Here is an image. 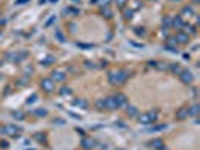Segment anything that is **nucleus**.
Listing matches in <instances>:
<instances>
[{
  "label": "nucleus",
  "instance_id": "obj_24",
  "mask_svg": "<svg viewBox=\"0 0 200 150\" xmlns=\"http://www.w3.org/2000/svg\"><path fill=\"white\" fill-rule=\"evenodd\" d=\"M60 93H62V95H71V89H66V87H63V89L60 90Z\"/></svg>",
  "mask_w": 200,
  "mask_h": 150
},
{
  "label": "nucleus",
  "instance_id": "obj_21",
  "mask_svg": "<svg viewBox=\"0 0 200 150\" xmlns=\"http://www.w3.org/2000/svg\"><path fill=\"white\" fill-rule=\"evenodd\" d=\"M164 26L168 29V27H172V18L170 17H166L164 18Z\"/></svg>",
  "mask_w": 200,
  "mask_h": 150
},
{
  "label": "nucleus",
  "instance_id": "obj_16",
  "mask_svg": "<svg viewBox=\"0 0 200 150\" xmlns=\"http://www.w3.org/2000/svg\"><path fill=\"white\" fill-rule=\"evenodd\" d=\"M126 113H128L131 117H135L137 116V108L135 107H131V105H126Z\"/></svg>",
  "mask_w": 200,
  "mask_h": 150
},
{
  "label": "nucleus",
  "instance_id": "obj_26",
  "mask_svg": "<svg viewBox=\"0 0 200 150\" xmlns=\"http://www.w3.org/2000/svg\"><path fill=\"white\" fill-rule=\"evenodd\" d=\"M126 2H128V0H116V5H117V6H120V8H122V6H123V5H125Z\"/></svg>",
  "mask_w": 200,
  "mask_h": 150
},
{
  "label": "nucleus",
  "instance_id": "obj_14",
  "mask_svg": "<svg viewBox=\"0 0 200 150\" xmlns=\"http://www.w3.org/2000/svg\"><path fill=\"white\" fill-rule=\"evenodd\" d=\"M199 110H200V107H199V105H193L191 108H188V116L196 117V116L199 114Z\"/></svg>",
  "mask_w": 200,
  "mask_h": 150
},
{
  "label": "nucleus",
  "instance_id": "obj_23",
  "mask_svg": "<svg viewBox=\"0 0 200 150\" xmlns=\"http://www.w3.org/2000/svg\"><path fill=\"white\" fill-rule=\"evenodd\" d=\"M51 62H54V57H48L47 60H42V65H51Z\"/></svg>",
  "mask_w": 200,
  "mask_h": 150
},
{
  "label": "nucleus",
  "instance_id": "obj_15",
  "mask_svg": "<svg viewBox=\"0 0 200 150\" xmlns=\"http://www.w3.org/2000/svg\"><path fill=\"white\" fill-rule=\"evenodd\" d=\"M182 15H183V17H191V15H194L193 8L191 6H185V8L182 9Z\"/></svg>",
  "mask_w": 200,
  "mask_h": 150
},
{
  "label": "nucleus",
  "instance_id": "obj_9",
  "mask_svg": "<svg viewBox=\"0 0 200 150\" xmlns=\"http://www.w3.org/2000/svg\"><path fill=\"white\" fill-rule=\"evenodd\" d=\"M149 146H152L156 150H162V149H164V143H162V140H160V138H156V140H152L149 143Z\"/></svg>",
  "mask_w": 200,
  "mask_h": 150
},
{
  "label": "nucleus",
  "instance_id": "obj_28",
  "mask_svg": "<svg viewBox=\"0 0 200 150\" xmlns=\"http://www.w3.org/2000/svg\"><path fill=\"white\" fill-rule=\"evenodd\" d=\"M99 2H101V5H104V6H107V5H110L112 0H99Z\"/></svg>",
  "mask_w": 200,
  "mask_h": 150
},
{
  "label": "nucleus",
  "instance_id": "obj_8",
  "mask_svg": "<svg viewBox=\"0 0 200 150\" xmlns=\"http://www.w3.org/2000/svg\"><path fill=\"white\" fill-rule=\"evenodd\" d=\"M176 42H181V44H187V42L189 41V35L185 33V32H179V33L176 35Z\"/></svg>",
  "mask_w": 200,
  "mask_h": 150
},
{
  "label": "nucleus",
  "instance_id": "obj_19",
  "mask_svg": "<svg viewBox=\"0 0 200 150\" xmlns=\"http://www.w3.org/2000/svg\"><path fill=\"white\" fill-rule=\"evenodd\" d=\"M168 68H170V69H172V72H175V74H178V75H179V74H181V71H182V69H181V68H179L178 65H175V63H173V65H170V66H168Z\"/></svg>",
  "mask_w": 200,
  "mask_h": 150
},
{
  "label": "nucleus",
  "instance_id": "obj_1",
  "mask_svg": "<svg viewBox=\"0 0 200 150\" xmlns=\"http://www.w3.org/2000/svg\"><path fill=\"white\" fill-rule=\"evenodd\" d=\"M126 78H128V72L123 71V69H116V71H112L108 74V81L113 86L123 84L126 81Z\"/></svg>",
  "mask_w": 200,
  "mask_h": 150
},
{
  "label": "nucleus",
  "instance_id": "obj_12",
  "mask_svg": "<svg viewBox=\"0 0 200 150\" xmlns=\"http://www.w3.org/2000/svg\"><path fill=\"white\" fill-rule=\"evenodd\" d=\"M116 99H117V102H119V107H123V105H126V102H128L126 96L122 95V93H117V95H116Z\"/></svg>",
  "mask_w": 200,
  "mask_h": 150
},
{
  "label": "nucleus",
  "instance_id": "obj_6",
  "mask_svg": "<svg viewBox=\"0 0 200 150\" xmlns=\"http://www.w3.org/2000/svg\"><path fill=\"white\" fill-rule=\"evenodd\" d=\"M0 132H5V134H8V135H17V134L20 132V128L15 126V125H8V126L2 128Z\"/></svg>",
  "mask_w": 200,
  "mask_h": 150
},
{
  "label": "nucleus",
  "instance_id": "obj_25",
  "mask_svg": "<svg viewBox=\"0 0 200 150\" xmlns=\"http://www.w3.org/2000/svg\"><path fill=\"white\" fill-rule=\"evenodd\" d=\"M102 14H105V17H112V11H110V9H107V8H105V9H102Z\"/></svg>",
  "mask_w": 200,
  "mask_h": 150
},
{
  "label": "nucleus",
  "instance_id": "obj_10",
  "mask_svg": "<svg viewBox=\"0 0 200 150\" xmlns=\"http://www.w3.org/2000/svg\"><path fill=\"white\" fill-rule=\"evenodd\" d=\"M185 117H188V108H181L179 111H176V119L178 120H183Z\"/></svg>",
  "mask_w": 200,
  "mask_h": 150
},
{
  "label": "nucleus",
  "instance_id": "obj_31",
  "mask_svg": "<svg viewBox=\"0 0 200 150\" xmlns=\"http://www.w3.org/2000/svg\"><path fill=\"white\" fill-rule=\"evenodd\" d=\"M14 117H17V119H23V114H17V113H15V114H14Z\"/></svg>",
  "mask_w": 200,
  "mask_h": 150
},
{
  "label": "nucleus",
  "instance_id": "obj_3",
  "mask_svg": "<svg viewBox=\"0 0 200 150\" xmlns=\"http://www.w3.org/2000/svg\"><path fill=\"white\" fill-rule=\"evenodd\" d=\"M104 105H105V110H116L119 108V102L116 99V96H108V98L104 99Z\"/></svg>",
  "mask_w": 200,
  "mask_h": 150
},
{
  "label": "nucleus",
  "instance_id": "obj_18",
  "mask_svg": "<svg viewBox=\"0 0 200 150\" xmlns=\"http://www.w3.org/2000/svg\"><path fill=\"white\" fill-rule=\"evenodd\" d=\"M95 107L99 110V111H104L105 110V105H104V99H98L96 102H95Z\"/></svg>",
  "mask_w": 200,
  "mask_h": 150
},
{
  "label": "nucleus",
  "instance_id": "obj_35",
  "mask_svg": "<svg viewBox=\"0 0 200 150\" xmlns=\"http://www.w3.org/2000/svg\"><path fill=\"white\" fill-rule=\"evenodd\" d=\"M51 2H57V0H51Z\"/></svg>",
  "mask_w": 200,
  "mask_h": 150
},
{
  "label": "nucleus",
  "instance_id": "obj_33",
  "mask_svg": "<svg viewBox=\"0 0 200 150\" xmlns=\"http://www.w3.org/2000/svg\"><path fill=\"white\" fill-rule=\"evenodd\" d=\"M172 2H175V0H172ZM176 2H181V0H176Z\"/></svg>",
  "mask_w": 200,
  "mask_h": 150
},
{
  "label": "nucleus",
  "instance_id": "obj_5",
  "mask_svg": "<svg viewBox=\"0 0 200 150\" xmlns=\"http://www.w3.org/2000/svg\"><path fill=\"white\" fill-rule=\"evenodd\" d=\"M41 86L45 92H53V90H54V81H53L51 78H44L41 81Z\"/></svg>",
  "mask_w": 200,
  "mask_h": 150
},
{
  "label": "nucleus",
  "instance_id": "obj_22",
  "mask_svg": "<svg viewBox=\"0 0 200 150\" xmlns=\"http://www.w3.org/2000/svg\"><path fill=\"white\" fill-rule=\"evenodd\" d=\"M35 114H36V116H39V117H41V116H47V110L39 108V110H36V111H35Z\"/></svg>",
  "mask_w": 200,
  "mask_h": 150
},
{
  "label": "nucleus",
  "instance_id": "obj_27",
  "mask_svg": "<svg viewBox=\"0 0 200 150\" xmlns=\"http://www.w3.org/2000/svg\"><path fill=\"white\" fill-rule=\"evenodd\" d=\"M36 98H38V96H36V95H33V96H30V98L27 99V104H32V102H35V101H36Z\"/></svg>",
  "mask_w": 200,
  "mask_h": 150
},
{
  "label": "nucleus",
  "instance_id": "obj_32",
  "mask_svg": "<svg viewBox=\"0 0 200 150\" xmlns=\"http://www.w3.org/2000/svg\"><path fill=\"white\" fill-rule=\"evenodd\" d=\"M74 2H77V3H80V0H74Z\"/></svg>",
  "mask_w": 200,
  "mask_h": 150
},
{
  "label": "nucleus",
  "instance_id": "obj_13",
  "mask_svg": "<svg viewBox=\"0 0 200 150\" xmlns=\"http://www.w3.org/2000/svg\"><path fill=\"white\" fill-rule=\"evenodd\" d=\"M182 26H183V23H182V18L181 17H176V18L172 20V27H175V29L178 27L179 29V27H182Z\"/></svg>",
  "mask_w": 200,
  "mask_h": 150
},
{
  "label": "nucleus",
  "instance_id": "obj_17",
  "mask_svg": "<svg viewBox=\"0 0 200 150\" xmlns=\"http://www.w3.org/2000/svg\"><path fill=\"white\" fill-rule=\"evenodd\" d=\"M74 105L80 107V108H87V101L86 99H80V101H74Z\"/></svg>",
  "mask_w": 200,
  "mask_h": 150
},
{
  "label": "nucleus",
  "instance_id": "obj_7",
  "mask_svg": "<svg viewBox=\"0 0 200 150\" xmlns=\"http://www.w3.org/2000/svg\"><path fill=\"white\" fill-rule=\"evenodd\" d=\"M51 80H53V81H56V83H62V81H65V80H66V74L62 72V71H54L51 74Z\"/></svg>",
  "mask_w": 200,
  "mask_h": 150
},
{
  "label": "nucleus",
  "instance_id": "obj_29",
  "mask_svg": "<svg viewBox=\"0 0 200 150\" xmlns=\"http://www.w3.org/2000/svg\"><path fill=\"white\" fill-rule=\"evenodd\" d=\"M166 128V125H160V126H156V128H154L152 131H160V129H164Z\"/></svg>",
  "mask_w": 200,
  "mask_h": 150
},
{
  "label": "nucleus",
  "instance_id": "obj_2",
  "mask_svg": "<svg viewBox=\"0 0 200 150\" xmlns=\"http://www.w3.org/2000/svg\"><path fill=\"white\" fill-rule=\"evenodd\" d=\"M137 119H139L140 125H150V123H155V120L158 119V113L149 111V113H145V114H140Z\"/></svg>",
  "mask_w": 200,
  "mask_h": 150
},
{
  "label": "nucleus",
  "instance_id": "obj_30",
  "mask_svg": "<svg viewBox=\"0 0 200 150\" xmlns=\"http://www.w3.org/2000/svg\"><path fill=\"white\" fill-rule=\"evenodd\" d=\"M125 18H131V11H125Z\"/></svg>",
  "mask_w": 200,
  "mask_h": 150
},
{
  "label": "nucleus",
  "instance_id": "obj_34",
  "mask_svg": "<svg viewBox=\"0 0 200 150\" xmlns=\"http://www.w3.org/2000/svg\"><path fill=\"white\" fill-rule=\"evenodd\" d=\"M197 2H199V0H194V3H197Z\"/></svg>",
  "mask_w": 200,
  "mask_h": 150
},
{
  "label": "nucleus",
  "instance_id": "obj_4",
  "mask_svg": "<svg viewBox=\"0 0 200 150\" xmlns=\"http://www.w3.org/2000/svg\"><path fill=\"white\" fill-rule=\"evenodd\" d=\"M179 78H181V81H182V83H185V84H191V83H193V80H194L193 74L189 72V71H187V69H182L181 74H179Z\"/></svg>",
  "mask_w": 200,
  "mask_h": 150
},
{
  "label": "nucleus",
  "instance_id": "obj_11",
  "mask_svg": "<svg viewBox=\"0 0 200 150\" xmlns=\"http://www.w3.org/2000/svg\"><path fill=\"white\" fill-rule=\"evenodd\" d=\"M81 146L84 147V149H93V146H95V143L90 140V138H83L81 140Z\"/></svg>",
  "mask_w": 200,
  "mask_h": 150
},
{
  "label": "nucleus",
  "instance_id": "obj_20",
  "mask_svg": "<svg viewBox=\"0 0 200 150\" xmlns=\"http://www.w3.org/2000/svg\"><path fill=\"white\" fill-rule=\"evenodd\" d=\"M56 36L59 38V41H60V42H65V36H63V33H62L60 30H56Z\"/></svg>",
  "mask_w": 200,
  "mask_h": 150
}]
</instances>
